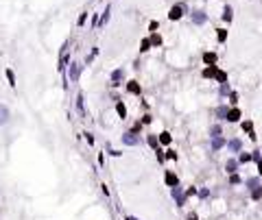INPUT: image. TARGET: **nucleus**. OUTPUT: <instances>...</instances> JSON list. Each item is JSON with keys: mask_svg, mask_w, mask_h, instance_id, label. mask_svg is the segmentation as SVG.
Returning <instances> with one entry per match:
<instances>
[{"mask_svg": "<svg viewBox=\"0 0 262 220\" xmlns=\"http://www.w3.org/2000/svg\"><path fill=\"white\" fill-rule=\"evenodd\" d=\"M208 196H210V190H201L199 192V198H208Z\"/></svg>", "mask_w": 262, "mask_h": 220, "instance_id": "nucleus-39", "label": "nucleus"}, {"mask_svg": "<svg viewBox=\"0 0 262 220\" xmlns=\"http://www.w3.org/2000/svg\"><path fill=\"white\" fill-rule=\"evenodd\" d=\"M203 63H205V65H214V63H218V55L216 52H203Z\"/></svg>", "mask_w": 262, "mask_h": 220, "instance_id": "nucleus-13", "label": "nucleus"}, {"mask_svg": "<svg viewBox=\"0 0 262 220\" xmlns=\"http://www.w3.org/2000/svg\"><path fill=\"white\" fill-rule=\"evenodd\" d=\"M238 161H240V164H247V161H251V155H249V153H243V155L238 157Z\"/></svg>", "mask_w": 262, "mask_h": 220, "instance_id": "nucleus-35", "label": "nucleus"}, {"mask_svg": "<svg viewBox=\"0 0 262 220\" xmlns=\"http://www.w3.org/2000/svg\"><path fill=\"white\" fill-rule=\"evenodd\" d=\"M218 135H223V127L221 124H212L210 127V137H218Z\"/></svg>", "mask_w": 262, "mask_h": 220, "instance_id": "nucleus-24", "label": "nucleus"}, {"mask_svg": "<svg viewBox=\"0 0 262 220\" xmlns=\"http://www.w3.org/2000/svg\"><path fill=\"white\" fill-rule=\"evenodd\" d=\"M190 20H192V24L201 26V24L208 22V13H205L203 9H192V11H190Z\"/></svg>", "mask_w": 262, "mask_h": 220, "instance_id": "nucleus-2", "label": "nucleus"}, {"mask_svg": "<svg viewBox=\"0 0 262 220\" xmlns=\"http://www.w3.org/2000/svg\"><path fill=\"white\" fill-rule=\"evenodd\" d=\"M153 46H151V42H149V37H144L142 42H140V52H146V50H151Z\"/></svg>", "mask_w": 262, "mask_h": 220, "instance_id": "nucleus-28", "label": "nucleus"}, {"mask_svg": "<svg viewBox=\"0 0 262 220\" xmlns=\"http://www.w3.org/2000/svg\"><path fill=\"white\" fill-rule=\"evenodd\" d=\"M9 118H11V111H9V107L0 102V127H2V124H7V122H9Z\"/></svg>", "mask_w": 262, "mask_h": 220, "instance_id": "nucleus-9", "label": "nucleus"}, {"mask_svg": "<svg viewBox=\"0 0 262 220\" xmlns=\"http://www.w3.org/2000/svg\"><path fill=\"white\" fill-rule=\"evenodd\" d=\"M243 131L251 133V131H254V122H251V120H245V122H243Z\"/></svg>", "mask_w": 262, "mask_h": 220, "instance_id": "nucleus-31", "label": "nucleus"}, {"mask_svg": "<svg viewBox=\"0 0 262 220\" xmlns=\"http://www.w3.org/2000/svg\"><path fill=\"white\" fill-rule=\"evenodd\" d=\"M227 111H229V107H227V105H221L216 109V118L218 120H225V118H227Z\"/></svg>", "mask_w": 262, "mask_h": 220, "instance_id": "nucleus-21", "label": "nucleus"}, {"mask_svg": "<svg viewBox=\"0 0 262 220\" xmlns=\"http://www.w3.org/2000/svg\"><path fill=\"white\" fill-rule=\"evenodd\" d=\"M123 83H125V68H118V70L112 72V85L118 87V85H123Z\"/></svg>", "mask_w": 262, "mask_h": 220, "instance_id": "nucleus-5", "label": "nucleus"}, {"mask_svg": "<svg viewBox=\"0 0 262 220\" xmlns=\"http://www.w3.org/2000/svg\"><path fill=\"white\" fill-rule=\"evenodd\" d=\"M116 113L120 116V118H127V107H125V102H116Z\"/></svg>", "mask_w": 262, "mask_h": 220, "instance_id": "nucleus-23", "label": "nucleus"}, {"mask_svg": "<svg viewBox=\"0 0 262 220\" xmlns=\"http://www.w3.org/2000/svg\"><path fill=\"white\" fill-rule=\"evenodd\" d=\"M214 79H216V83H227V74H225L223 70H218V72H216V76H214Z\"/></svg>", "mask_w": 262, "mask_h": 220, "instance_id": "nucleus-29", "label": "nucleus"}, {"mask_svg": "<svg viewBox=\"0 0 262 220\" xmlns=\"http://www.w3.org/2000/svg\"><path fill=\"white\" fill-rule=\"evenodd\" d=\"M225 170H227L229 175L238 170V161H236V157H232V159H227V164H225Z\"/></svg>", "mask_w": 262, "mask_h": 220, "instance_id": "nucleus-19", "label": "nucleus"}, {"mask_svg": "<svg viewBox=\"0 0 262 220\" xmlns=\"http://www.w3.org/2000/svg\"><path fill=\"white\" fill-rule=\"evenodd\" d=\"M251 159H254L256 164H258V161H260V159H262V157H260V153H258V150H254V155H251Z\"/></svg>", "mask_w": 262, "mask_h": 220, "instance_id": "nucleus-40", "label": "nucleus"}, {"mask_svg": "<svg viewBox=\"0 0 262 220\" xmlns=\"http://www.w3.org/2000/svg\"><path fill=\"white\" fill-rule=\"evenodd\" d=\"M247 185H249L251 198H254V201H260V198H262V185L256 181V179H249V181H247Z\"/></svg>", "mask_w": 262, "mask_h": 220, "instance_id": "nucleus-3", "label": "nucleus"}, {"mask_svg": "<svg viewBox=\"0 0 262 220\" xmlns=\"http://www.w3.org/2000/svg\"><path fill=\"white\" fill-rule=\"evenodd\" d=\"M258 172H260V175H262V159H260V161H258Z\"/></svg>", "mask_w": 262, "mask_h": 220, "instance_id": "nucleus-43", "label": "nucleus"}, {"mask_svg": "<svg viewBox=\"0 0 262 220\" xmlns=\"http://www.w3.org/2000/svg\"><path fill=\"white\" fill-rule=\"evenodd\" d=\"M92 26H94V29L98 26V13H94V15H92Z\"/></svg>", "mask_w": 262, "mask_h": 220, "instance_id": "nucleus-38", "label": "nucleus"}, {"mask_svg": "<svg viewBox=\"0 0 262 220\" xmlns=\"http://www.w3.org/2000/svg\"><path fill=\"white\" fill-rule=\"evenodd\" d=\"M227 142H225V137L223 135H218V137H212V150H218V148H223Z\"/></svg>", "mask_w": 262, "mask_h": 220, "instance_id": "nucleus-18", "label": "nucleus"}, {"mask_svg": "<svg viewBox=\"0 0 262 220\" xmlns=\"http://www.w3.org/2000/svg\"><path fill=\"white\" fill-rule=\"evenodd\" d=\"M109 13H112V4H107V7H105V13L98 18V26H101V29H103V26L109 22Z\"/></svg>", "mask_w": 262, "mask_h": 220, "instance_id": "nucleus-16", "label": "nucleus"}, {"mask_svg": "<svg viewBox=\"0 0 262 220\" xmlns=\"http://www.w3.org/2000/svg\"><path fill=\"white\" fill-rule=\"evenodd\" d=\"M186 13H188V7H186L183 2H177V4H173V9H171V13H168V20L177 22V20H181Z\"/></svg>", "mask_w": 262, "mask_h": 220, "instance_id": "nucleus-1", "label": "nucleus"}, {"mask_svg": "<svg viewBox=\"0 0 262 220\" xmlns=\"http://www.w3.org/2000/svg\"><path fill=\"white\" fill-rule=\"evenodd\" d=\"M68 68H70V81H72V83H79L81 72H83L81 63H79V61H72V63H68Z\"/></svg>", "mask_w": 262, "mask_h": 220, "instance_id": "nucleus-4", "label": "nucleus"}, {"mask_svg": "<svg viewBox=\"0 0 262 220\" xmlns=\"http://www.w3.org/2000/svg\"><path fill=\"white\" fill-rule=\"evenodd\" d=\"M229 183H232V185H238V183H240V176L236 175V172H232V175H229Z\"/></svg>", "mask_w": 262, "mask_h": 220, "instance_id": "nucleus-33", "label": "nucleus"}, {"mask_svg": "<svg viewBox=\"0 0 262 220\" xmlns=\"http://www.w3.org/2000/svg\"><path fill=\"white\" fill-rule=\"evenodd\" d=\"M4 74H7V81H9V85H11V87H15V72H13L11 68H7V70H4Z\"/></svg>", "mask_w": 262, "mask_h": 220, "instance_id": "nucleus-22", "label": "nucleus"}, {"mask_svg": "<svg viewBox=\"0 0 262 220\" xmlns=\"http://www.w3.org/2000/svg\"><path fill=\"white\" fill-rule=\"evenodd\" d=\"M223 20H225L227 24L234 20V9H232V4H225V7H223Z\"/></svg>", "mask_w": 262, "mask_h": 220, "instance_id": "nucleus-15", "label": "nucleus"}, {"mask_svg": "<svg viewBox=\"0 0 262 220\" xmlns=\"http://www.w3.org/2000/svg\"><path fill=\"white\" fill-rule=\"evenodd\" d=\"M144 124H151V116H144V118H142V127H144Z\"/></svg>", "mask_w": 262, "mask_h": 220, "instance_id": "nucleus-41", "label": "nucleus"}, {"mask_svg": "<svg viewBox=\"0 0 262 220\" xmlns=\"http://www.w3.org/2000/svg\"><path fill=\"white\" fill-rule=\"evenodd\" d=\"M123 142H125L127 146H135V144H140V137H138V133H133V131H125Z\"/></svg>", "mask_w": 262, "mask_h": 220, "instance_id": "nucleus-6", "label": "nucleus"}, {"mask_svg": "<svg viewBox=\"0 0 262 220\" xmlns=\"http://www.w3.org/2000/svg\"><path fill=\"white\" fill-rule=\"evenodd\" d=\"M216 39L221 42V44L227 42V29H218V31H216Z\"/></svg>", "mask_w": 262, "mask_h": 220, "instance_id": "nucleus-26", "label": "nucleus"}, {"mask_svg": "<svg viewBox=\"0 0 262 220\" xmlns=\"http://www.w3.org/2000/svg\"><path fill=\"white\" fill-rule=\"evenodd\" d=\"M74 107H77V111H79V118H85V105H83V94H81V92L77 94V102H74Z\"/></svg>", "mask_w": 262, "mask_h": 220, "instance_id": "nucleus-8", "label": "nucleus"}, {"mask_svg": "<svg viewBox=\"0 0 262 220\" xmlns=\"http://www.w3.org/2000/svg\"><path fill=\"white\" fill-rule=\"evenodd\" d=\"M218 92H221V96H227L232 89H229V83H221V87H218Z\"/></svg>", "mask_w": 262, "mask_h": 220, "instance_id": "nucleus-30", "label": "nucleus"}, {"mask_svg": "<svg viewBox=\"0 0 262 220\" xmlns=\"http://www.w3.org/2000/svg\"><path fill=\"white\" fill-rule=\"evenodd\" d=\"M85 20H87V13H81V15H79V26H83Z\"/></svg>", "mask_w": 262, "mask_h": 220, "instance_id": "nucleus-37", "label": "nucleus"}, {"mask_svg": "<svg viewBox=\"0 0 262 220\" xmlns=\"http://www.w3.org/2000/svg\"><path fill=\"white\" fill-rule=\"evenodd\" d=\"M171 192H173L175 203L181 207V205H183V201H186V194H181V187H179V185H175V187H171Z\"/></svg>", "mask_w": 262, "mask_h": 220, "instance_id": "nucleus-7", "label": "nucleus"}, {"mask_svg": "<svg viewBox=\"0 0 262 220\" xmlns=\"http://www.w3.org/2000/svg\"><path fill=\"white\" fill-rule=\"evenodd\" d=\"M127 92L133 94V96H140V94H142V87L138 85V81H127Z\"/></svg>", "mask_w": 262, "mask_h": 220, "instance_id": "nucleus-14", "label": "nucleus"}, {"mask_svg": "<svg viewBox=\"0 0 262 220\" xmlns=\"http://www.w3.org/2000/svg\"><path fill=\"white\" fill-rule=\"evenodd\" d=\"M171 139H173V137H171V133H160V137H157V142H160V144H164V146H166V144H171Z\"/></svg>", "mask_w": 262, "mask_h": 220, "instance_id": "nucleus-25", "label": "nucleus"}, {"mask_svg": "<svg viewBox=\"0 0 262 220\" xmlns=\"http://www.w3.org/2000/svg\"><path fill=\"white\" fill-rule=\"evenodd\" d=\"M227 122H238L240 120V109L238 107H232L229 111H227V118H225Z\"/></svg>", "mask_w": 262, "mask_h": 220, "instance_id": "nucleus-11", "label": "nucleus"}, {"mask_svg": "<svg viewBox=\"0 0 262 220\" xmlns=\"http://www.w3.org/2000/svg\"><path fill=\"white\" fill-rule=\"evenodd\" d=\"M216 72H218V63H214V65H208V68L203 70V76H205V79H214Z\"/></svg>", "mask_w": 262, "mask_h": 220, "instance_id": "nucleus-17", "label": "nucleus"}, {"mask_svg": "<svg viewBox=\"0 0 262 220\" xmlns=\"http://www.w3.org/2000/svg\"><path fill=\"white\" fill-rule=\"evenodd\" d=\"M227 98H229V102H232V105H236V102H238V92H229V94H227Z\"/></svg>", "mask_w": 262, "mask_h": 220, "instance_id": "nucleus-32", "label": "nucleus"}, {"mask_svg": "<svg viewBox=\"0 0 262 220\" xmlns=\"http://www.w3.org/2000/svg\"><path fill=\"white\" fill-rule=\"evenodd\" d=\"M96 55H98V48H96V46H94V48H92V52H90V55H87V63H90V61H92V59H94V57H96Z\"/></svg>", "mask_w": 262, "mask_h": 220, "instance_id": "nucleus-36", "label": "nucleus"}, {"mask_svg": "<svg viewBox=\"0 0 262 220\" xmlns=\"http://www.w3.org/2000/svg\"><path fill=\"white\" fill-rule=\"evenodd\" d=\"M125 220H140V218H135V216H127Z\"/></svg>", "mask_w": 262, "mask_h": 220, "instance_id": "nucleus-44", "label": "nucleus"}, {"mask_svg": "<svg viewBox=\"0 0 262 220\" xmlns=\"http://www.w3.org/2000/svg\"><path fill=\"white\" fill-rule=\"evenodd\" d=\"M149 42H151V46H162V37L153 31V33H151V37H149Z\"/></svg>", "mask_w": 262, "mask_h": 220, "instance_id": "nucleus-27", "label": "nucleus"}, {"mask_svg": "<svg viewBox=\"0 0 262 220\" xmlns=\"http://www.w3.org/2000/svg\"><path fill=\"white\" fill-rule=\"evenodd\" d=\"M146 142H149V144H151L153 148H160V146H157V144H160V142H157V137H153V135H149V137H146Z\"/></svg>", "mask_w": 262, "mask_h": 220, "instance_id": "nucleus-34", "label": "nucleus"}, {"mask_svg": "<svg viewBox=\"0 0 262 220\" xmlns=\"http://www.w3.org/2000/svg\"><path fill=\"white\" fill-rule=\"evenodd\" d=\"M227 148H229L232 153H240V148H243V139H238V137L229 139V142H227Z\"/></svg>", "mask_w": 262, "mask_h": 220, "instance_id": "nucleus-12", "label": "nucleus"}, {"mask_svg": "<svg viewBox=\"0 0 262 220\" xmlns=\"http://www.w3.org/2000/svg\"><path fill=\"white\" fill-rule=\"evenodd\" d=\"M68 63H70V57H68V52H61V59H59V72H63V70L68 68Z\"/></svg>", "mask_w": 262, "mask_h": 220, "instance_id": "nucleus-20", "label": "nucleus"}, {"mask_svg": "<svg viewBox=\"0 0 262 220\" xmlns=\"http://www.w3.org/2000/svg\"><path fill=\"white\" fill-rule=\"evenodd\" d=\"M85 139L92 144V146H94V137H92V133H85Z\"/></svg>", "mask_w": 262, "mask_h": 220, "instance_id": "nucleus-42", "label": "nucleus"}, {"mask_svg": "<svg viewBox=\"0 0 262 220\" xmlns=\"http://www.w3.org/2000/svg\"><path fill=\"white\" fill-rule=\"evenodd\" d=\"M164 181H166V185H168V187H175V185H179V179H177V175H175V172H171V170H166V175H164Z\"/></svg>", "mask_w": 262, "mask_h": 220, "instance_id": "nucleus-10", "label": "nucleus"}]
</instances>
